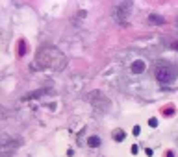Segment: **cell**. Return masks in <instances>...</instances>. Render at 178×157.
<instances>
[{
    "mask_svg": "<svg viewBox=\"0 0 178 157\" xmlns=\"http://www.w3.org/2000/svg\"><path fill=\"white\" fill-rule=\"evenodd\" d=\"M178 76V68L175 65H169V63H161L158 68H156V79L159 83H173Z\"/></svg>",
    "mask_w": 178,
    "mask_h": 157,
    "instance_id": "obj_1",
    "label": "cell"
},
{
    "mask_svg": "<svg viewBox=\"0 0 178 157\" xmlns=\"http://www.w3.org/2000/svg\"><path fill=\"white\" fill-rule=\"evenodd\" d=\"M130 2H122V4H117V8H115V11H113V15H115V19L117 20H126L128 17V13H130Z\"/></svg>",
    "mask_w": 178,
    "mask_h": 157,
    "instance_id": "obj_2",
    "label": "cell"
},
{
    "mask_svg": "<svg viewBox=\"0 0 178 157\" xmlns=\"http://www.w3.org/2000/svg\"><path fill=\"white\" fill-rule=\"evenodd\" d=\"M143 70H145V61L138 59V61L132 63V72H134V74H141Z\"/></svg>",
    "mask_w": 178,
    "mask_h": 157,
    "instance_id": "obj_3",
    "label": "cell"
},
{
    "mask_svg": "<svg viewBox=\"0 0 178 157\" xmlns=\"http://www.w3.org/2000/svg\"><path fill=\"white\" fill-rule=\"evenodd\" d=\"M148 20L152 22V24H163L165 19L161 17V15H148Z\"/></svg>",
    "mask_w": 178,
    "mask_h": 157,
    "instance_id": "obj_4",
    "label": "cell"
},
{
    "mask_svg": "<svg viewBox=\"0 0 178 157\" xmlns=\"http://www.w3.org/2000/svg\"><path fill=\"white\" fill-rule=\"evenodd\" d=\"M87 144H89L91 148H97V146H100V139L97 137V135H93V137H89V140H87Z\"/></svg>",
    "mask_w": 178,
    "mask_h": 157,
    "instance_id": "obj_5",
    "label": "cell"
},
{
    "mask_svg": "<svg viewBox=\"0 0 178 157\" xmlns=\"http://www.w3.org/2000/svg\"><path fill=\"white\" fill-rule=\"evenodd\" d=\"M122 139H124V131H121V129L115 131V140H122Z\"/></svg>",
    "mask_w": 178,
    "mask_h": 157,
    "instance_id": "obj_6",
    "label": "cell"
},
{
    "mask_svg": "<svg viewBox=\"0 0 178 157\" xmlns=\"http://www.w3.org/2000/svg\"><path fill=\"white\" fill-rule=\"evenodd\" d=\"M148 124H150V128H156V126H158V120H156V118H150Z\"/></svg>",
    "mask_w": 178,
    "mask_h": 157,
    "instance_id": "obj_7",
    "label": "cell"
},
{
    "mask_svg": "<svg viewBox=\"0 0 178 157\" xmlns=\"http://www.w3.org/2000/svg\"><path fill=\"white\" fill-rule=\"evenodd\" d=\"M173 48H178V43H173Z\"/></svg>",
    "mask_w": 178,
    "mask_h": 157,
    "instance_id": "obj_8",
    "label": "cell"
}]
</instances>
